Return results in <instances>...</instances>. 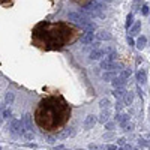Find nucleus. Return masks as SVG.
I'll return each instance as SVG.
<instances>
[{
    "instance_id": "1",
    "label": "nucleus",
    "mask_w": 150,
    "mask_h": 150,
    "mask_svg": "<svg viewBox=\"0 0 150 150\" xmlns=\"http://www.w3.org/2000/svg\"><path fill=\"white\" fill-rule=\"evenodd\" d=\"M71 107L62 96H47L38 104L35 122L45 132H57L69 122Z\"/></svg>"
},
{
    "instance_id": "2",
    "label": "nucleus",
    "mask_w": 150,
    "mask_h": 150,
    "mask_svg": "<svg viewBox=\"0 0 150 150\" xmlns=\"http://www.w3.org/2000/svg\"><path fill=\"white\" fill-rule=\"evenodd\" d=\"M33 36L45 48H62L75 38V29L66 23H41L33 30Z\"/></svg>"
},
{
    "instance_id": "3",
    "label": "nucleus",
    "mask_w": 150,
    "mask_h": 150,
    "mask_svg": "<svg viewBox=\"0 0 150 150\" xmlns=\"http://www.w3.org/2000/svg\"><path fill=\"white\" fill-rule=\"evenodd\" d=\"M68 18H69V21H72V23H75V24H78V26H81V27H84L87 32H93V30H95V24L89 23L86 18H83L80 14H77V12H69V14H68Z\"/></svg>"
},
{
    "instance_id": "4",
    "label": "nucleus",
    "mask_w": 150,
    "mask_h": 150,
    "mask_svg": "<svg viewBox=\"0 0 150 150\" xmlns=\"http://www.w3.org/2000/svg\"><path fill=\"white\" fill-rule=\"evenodd\" d=\"M101 68L102 69H107V71H114V69H119V66L114 65V62H102L101 63Z\"/></svg>"
},
{
    "instance_id": "5",
    "label": "nucleus",
    "mask_w": 150,
    "mask_h": 150,
    "mask_svg": "<svg viewBox=\"0 0 150 150\" xmlns=\"http://www.w3.org/2000/svg\"><path fill=\"white\" fill-rule=\"evenodd\" d=\"M137 81L141 83V84H144L147 81V74H146L144 69H140L138 72H137Z\"/></svg>"
},
{
    "instance_id": "6",
    "label": "nucleus",
    "mask_w": 150,
    "mask_h": 150,
    "mask_svg": "<svg viewBox=\"0 0 150 150\" xmlns=\"http://www.w3.org/2000/svg\"><path fill=\"white\" fill-rule=\"evenodd\" d=\"M93 42V32H86L81 38V44H92Z\"/></svg>"
},
{
    "instance_id": "7",
    "label": "nucleus",
    "mask_w": 150,
    "mask_h": 150,
    "mask_svg": "<svg viewBox=\"0 0 150 150\" xmlns=\"http://www.w3.org/2000/svg\"><path fill=\"white\" fill-rule=\"evenodd\" d=\"M111 83H112V86L117 89V87H125V84H126V80L122 78V77H116V78H112Z\"/></svg>"
},
{
    "instance_id": "8",
    "label": "nucleus",
    "mask_w": 150,
    "mask_h": 150,
    "mask_svg": "<svg viewBox=\"0 0 150 150\" xmlns=\"http://www.w3.org/2000/svg\"><path fill=\"white\" fill-rule=\"evenodd\" d=\"M146 44H147V38L144 36V35H141L138 39H137V42H135V47L137 48H140V50H143L144 47H146Z\"/></svg>"
},
{
    "instance_id": "9",
    "label": "nucleus",
    "mask_w": 150,
    "mask_h": 150,
    "mask_svg": "<svg viewBox=\"0 0 150 150\" xmlns=\"http://www.w3.org/2000/svg\"><path fill=\"white\" fill-rule=\"evenodd\" d=\"M96 38H98L99 41H110L111 39V35L108 32H105V30H101L99 33H96Z\"/></svg>"
},
{
    "instance_id": "10",
    "label": "nucleus",
    "mask_w": 150,
    "mask_h": 150,
    "mask_svg": "<svg viewBox=\"0 0 150 150\" xmlns=\"http://www.w3.org/2000/svg\"><path fill=\"white\" fill-rule=\"evenodd\" d=\"M102 56H104V51H102V50H95V51L90 53V59H92V60H99Z\"/></svg>"
},
{
    "instance_id": "11",
    "label": "nucleus",
    "mask_w": 150,
    "mask_h": 150,
    "mask_svg": "<svg viewBox=\"0 0 150 150\" xmlns=\"http://www.w3.org/2000/svg\"><path fill=\"white\" fill-rule=\"evenodd\" d=\"M128 120H129V116L128 114H117V122L122 125V126L125 128V126H126V123H128Z\"/></svg>"
},
{
    "instance_id": "12",
    "label": "nucleus",
    "mask_w": 150,
    "mask_h": 150,
    "mask_svg": "<svg viewBox=\"0 0 150 150\" xmlns=\"http://www.w3.org/2000/svg\"><path fill=\"white\" fill-rule=\"evenodd\" d=\"M123 101H125V105H131L132 101H134V95L131 92H126L125 96H123Z\"/></svg>"
},
{
    "instance_id": "13",
    "label": "nucleus",
    "mask_w": 150,
    "mask_h": 150,
    "mask_svg": "<svg viewBox=\"0 0 150 150\" xmlns=\"http://www.w3.org/2000/svg\"><path fill=\"white\" fill-rule=\"evenodd\" d=\"M125 93H126V90H125L123 87H117V89H116L114 92H112V95H114L117 99H122V98L125 96Z\"/></svg>"
},
{
    "instance_id": "14",
    "label": "nucleus",
    "mask_w": 150,
    "mask_h": 150,
    "mask_svg": "<svg viewBox=\"0 0 150 150\" xmlns=\"http://www.w3.org/2000/svg\"><path fill=\"white\" fill-rule=\"evenodd\" d=\"M141 29V21H137L135 24H132V26H131V30H129V33L131 35H135L137 32H138Z\"/></svg>"
},
{
    "instance_id": "15",
    "label": "nucleus",
    "mask_w": 150,
    "mask_h": 150,
    "mask_svg": "<svg viewBox=\"0 0 150 150\" xmlns=\"http://www.w3.org/2000/svg\"><path fill=\"white\" fill-rule=\"evenodd\" d=\"M95 123H96V117L95 116H87V119H86V128H92Z\"/></svg>"
},
{
    "instance_id": "16",
    "label": "nucleus",
    "mask_w": 150,
    "mask_h": 150,
    "mask_svg": "<svg viewBox=\"0 0 150 150\" xmlns=\"http://www.w3.org/2000/svg\"><path fill=\"white\" fill-rule=\"evenodd\" d=\"M116 59H117V51L114 50V51H110V53H107L105 62H114Z\"/></svg>"
},
{
    "instance_id": "17",
    "label": "nucleus",
    "mask_w": 150,
    "mask_h": 150,
    "mask_svg": "<svg viewBox=\"0 0 150 150\" xmlns=\"http://www.w3.org/2000/svg\"><path fill=\"white\" fill-rule=\"evenodd\" d=\"M89 8H93L92 11H99V9H104V6H102L101 3L95 2V0H90V2H89Z\"/></svg>"
},
{
    "instance_id": "18",
    "label": "nucleus",
    "mask_w": 150,
    "mask_h": 150,
    "mask_svg": "<svg viewBox=\"0 0 150 150\" xmlns=\"http://www.w3.org/2000/svg\"><path fill=\"white\" fill-rule=\"evenodd\" d=\"M131 75H132V71H131V69H123V71H122V74H120V77L126 80V78H129V77H131Z\"/></svg>"
},
{
    "instance_id": "19",
    "label": "nucleus",
    "mask_w": 150,
    "mask_h": 150,
    "mask_svg": "<svg viewBox=\"0 0 150 150\" xmlns=\"http://www.w3.org/2000/svg\"><path fill=\"white\" fill-rule=\"evenodd\" d=\"M132 23H134V15L129 14V15L126 17V29H129V27L132 26Z\"/></svg>"
},
{
    "instance_id": "20",
    "label": "nucleus",
    "mask_w": 150,
    "mask_h": 150,
    "mask_svg": "<svg viewBox=\"0 0 150 150\" xmlns=\"http://www.w3.org/2000/svg\"><path fill=\"white\" fill-rule=\"evenodd\" d=\"M149 12H150V8H149L147 5H144V6L141 8V14H143L144 17H147V15H149Z\"/></svg>"
},
{
    "instance_id": "21",
    "label": "nucleus",
    "mask_w": 150,
    "mask_h": 150,
    "mask_svg": "<svg viewBox=\"0 0 150 150\" xmlns=\"http://www.w3.org/2000/svg\"><path fill=\"white\" fill-rule=\"evenodd\" d=\"M108 117H110V111H108V110H105V111L102 112V116H101V122H105Z\"/></svg>"
},
{
    "instance_id": "22",
    "label": "nucleus",
    "mask_w": 150,
    "mask_h": 150,
    "mask_svg": "<svg viewBox=\"0 0 150 150\" xmlns=\"http://www.w3.org/2000/svg\"><path fill=\"white\" fill-rule=\"evenodd\" d=\"M114 75H116L114 72H107V74H104V80H111Z\"/></svg>"
},
{
    "instance_id": "23",
    "label": "nucleus",
    "mask_w": 150,
    "mask_h": 150,
    "mask_svg": "<svg viewBox=\"0 0 150 150\" xmlns=\"http://www.w3.org/2000/svg\"><path fill=\"white\" fill-rule=\"evenodd\" d=\"M108 105H110V101H108L107 98H105V99H102V101H101V107H105V108H107Z\"/></svg>"
},
{
    "instance_id": "24",
    "label": "nucleus",
    "mask_w": 150,
    "mask_h": 150,
    "mask_svg": "<svg viewBox=\"0 0 150 150\" xmlns=\"http://www.w3.org/2000/svg\"><path fill=\"white\" fill-rule=\"evenodd\" d=\"M123 107H125V104H123V102H120V101H119V102L116 104V110H117V111H120V110H122Z\"/></svg>"
},
{
    "instance_id": "25",
    "label": "nucleus",
    "mask_w": 150,
    "mask_h": 150,
    "mask_svg": "<svg viewBox=\"0 0 150 150\" xmlns=\"http://www.w3.org/2000/svg\"><path fill=\"white\" fill-rule=\"evenodd\" d=\"M128 45H129V47H134V45H135V41L132 39L131 36H128Z\"/></svg>"
},
{
    "instance_id": "26",
    "label": "nucleus",
    "mask_w": 150,
    "mask_h": 150,
    "mask_svg": "<svg viewBox=\"0 0 150 150\" xmlns=\"http://www.w3.org/2000/svg\"><path fill=\"white\" fill-rule=\"evenodd\" d=\"M112 128H114V123H107L105 125V129H108V131H111Z\"/></svg>"
},
{
    "instance_id": "27",
    "label": "nucleus",
    "mask_w": 150,
    "mask_h": 150,
    "mask_svg": "<svg viewBox=\"0 0 150 150\" xmlns=\"http://www.w3.org/2000/svg\"><path fill=\"white\" fill-rule=\"evenodd\" d=\"M117 143H119V146H125V144H126V140H125V138H119Z\"/></svg>"
},
{
    "instance_id": "28",
    "label": "nucleus",
    "mask_w": 150,
    "mask_h": 150,
    "mask_svg": "<svg viewBox=\"0 0 150 150\" xmlns=\"http://www.w3.org/2000/svg\"><path fill=\"white\" fill-rule=\"evenodd\" d=\"M138 143H140V146H149V143H147L146 140H143V138H140V141H138Z\"/></svg>"
},
{
    "instance_id": "29",
    "label": "nucleus",
    "mask_w": 150,
    "mask_h": 150,
    "mask_svg": "<svg viewBox=\"0 0 150 150\" xmlns=\"http://www.w3.org/2000/svg\"><path fill=\"white\" fill-rule=\"evenodd\" d=\"M107 150H117L116 146H107Z\"/></svg>"
},
{
    "instance_id": "30",
    "label": "nucleus",
    "mask_w": 150,
    "mask_h": 150,
    "mask_svg": "<svg viewBox=\"0 0 150 150\" xmlns=\"http://www.w3.org/2000/svg\"><path fill=\"white\" fill-rule=\"evenodd\" d=\"M138 95H140V96H141V98H143V90H141V89H140V87H138Z\"/></svg>"
},
{
    "instance_id": "31",
    "label": "nucleus",
    "mask_w": 150,
    "mask_h": 150,
    "mask_svg": "<svg viewBox=\"0 0 150 150\" xmlns=\"http://www.w3.org/2000/svg\"><path fill=\"white\" fill-rule=\"evenodd\" d=\"M2 2H6V0H0V3H2Z\"/></svg>"
},
{
    "instance_id": "32",
    "label": "nucleus",
    "mask_w": 150,
    "mask_h": 150,
    "mask_svg": "<svg viewBox=\"0 0 150 150\" xmlns=\"http://www.w3.org/2000/svg\"><path fill=\"white\" fill-rule=\"evenodd\" d=\"M105 2H112V0H105Z\"/></svg>"
}]
</instances>
